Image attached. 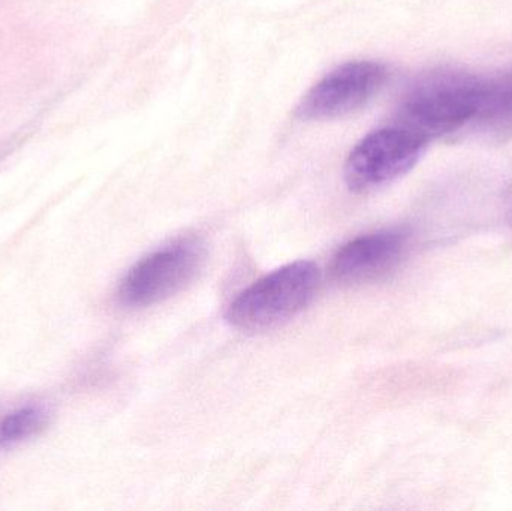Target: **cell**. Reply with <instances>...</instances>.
Listing matches in <instances>:
<instances>
[{"instance_id":"cell-1","label":"cell","mask_w":512,"mask_h":511,"mask_svg":"<svg viewBox=\"0 0 512 511\" xmlns=\"http://www.w3.org/2000/svg\"><path fill=\"white\" fill-rule=\"evenodd\" d=\"M493 81L466 74H436L412 87L394 125L421 140L454 135L474 126L489 98Z\"/></svg>"},{"instance_id":"cell-2","label":"cell","mask_w":512,"mask_h":511,"mask_svg":"<svg viewBox=\"0 0 512 511\" xmlns=\"http://www.w3.org/2000/svg\"><path fill=\"white\" fill-rule=\"evenodd\" d=\"M319 278L310 261L288 264L239 294L228 308V323L246 332L279 326L312 302Z\"/></svg>"},{"instance_id":"cell-3","label":"cell","mask_w":512,"mask_h":511,"mask_svg":"<svg viewBox=\"0 0 512 511\" xmlns=\"http://www.w3.org/2000/svg\"><path fill=\"white\" fill-rule=\"evenodd\" d=\"M426 146V141L402 126L378 129L352 149L345 165L346 182L354 191L393 182L420 161Z\"/></svg>"},{"instance_id":"cell-4","label":"cell","mask_w":512,"mask_h":511,"mask_svg":"<svg viewBox=\"0 0 512 511\" xmlns=\"http://www.w3.org/2000/svg\"><path fill=\"white\" fill-rule=\"evenodd\" d=\"M203 249L194 240L153 252L135 264L123 279L119 299L131 308L150 306L182 290L200 270Z\"/></svg>"},{"instance_id":"cell-5","label":"cell","mask_w":512,"mask_h":511,"mask_svg":"<svg viewBox=\"0 0 512 511\" xmlns=\"http://www.w3.org/2000/svg\"><path fill=\"white\" fill-rule=\"evenodd\" d=\"M387 78L384 65L372 60L343 63L325 75L304 96L297 108L303 120H330L366 105Z\"/></svg>"},{"instance_id":"cell-6","label":"cell","mask_w":512,"mask_h":511,"mask_svg":"<svg viewBox=\"0 0 512 511\" xmlns=\"http://www.w3.org/2000/svg\"><path fill=\"white\" fill-rule=\"evenodd\" d=\"M408 245V234L399 230L358 237L337 252L333 261L334 276L346 284L378 278L399 264Z\"/></svg>"},{"instance_id":"cell-7","label":"cell","mask_w":512,"mask_h":511,"mask_svg":"<svg viewBox=\"0 0 512 511\" xmlns=\"http://www.w3.org/2000/svg\"><path fill=\"white\" fill-rule=\"evenodd\" d=\"M48 411L42 405L15 408L0 420V447L14 446L29 440L47 425Z\"/></svg>"}]
</instances>
